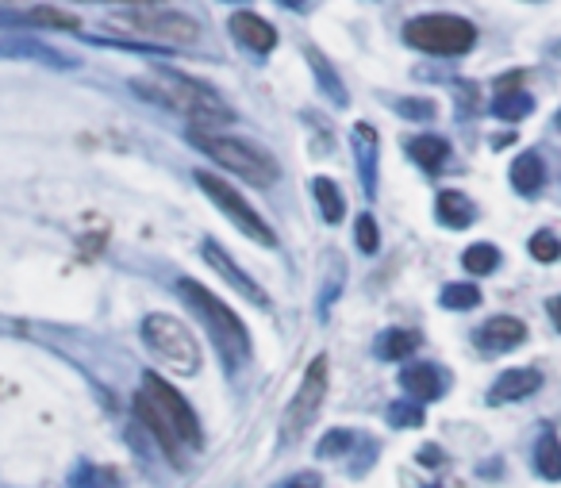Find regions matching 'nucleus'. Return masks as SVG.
<instances>
[{
    "instance_id": "1",
    "label": "nucleus",
    "mask_w": 561,
    "mask_h": 488,
    "mask_svg": "<svg viewBox=\"0 0 561 488\" xmlns=\"http://www.w3.org/2000/svg\"><path fill=\"white\" fill-rule=\"evenodd\" d=\"M135 89H139L143 97L173 108L177 116H185V120L193 123V131H212V127L235 123V108H231L227 100H220L208 85L177 74V70H154V74L139 77Z\"/></svg>"
},
{
    "instance_id": "2",
    "label": "nucleus",
    "mask_w": 561,
    "mask_h": 488,
    "mask_svg": "<svg viewBox=\"0 0 561 488\" xmlns=\"http://www.w3.org/2000/svg\"><path fill=\"white\" fill-rule=\"evenodd\" d=\"M177 293L189 300V308H193L196 316H200V323L208 327V335H212L216 350L223 354L227 369H243L246 362H250V354H254L243 319L235 316V312H231V308H227V304H223L212 289H204L200 281L181 277V281H177Z\"/></svg>"
},
{
    "instance_id": "3",
    "label": "nucleus",
    "mask_w": 561,
    "mask_h": 488,
    "mask_svg": "<svg viewBox=\"0 0 561 488\" xmlns=\"http://www.w3.org/2000/svg\"><path fill=\"white\" fill-rule=\"evenodd\" d=\"M189 143L200 154H208L220 170L235 173V177H243V181L258 185V189H269L277 181V162L262 147H254V143L231 139V135H220V131H189Z\"/></svg>"
},
{
    "instance_id": "4",
    "label": "nucleus",
    "mask_w": 561,
    "mask_h": 488,
    "mask_svg": "<svg viewBox=\"0 0 561 488\" xmlns=\"http://www.w3.org/2000/svg\"><path fill=\"white\" fill-rule=\"evenodd\" d=\"M143 342H147V350L158 362H166L181 377H193L200 369V346H196L193 331L181 319L166 316V312L147 316L143 319Z\"/></svg>"
},
{
    "instance_id": "5",
    "label": "nucleus",
    "mask_w": 561,
    "mask_h": 488,
    "mask_svg": "<svg viewBox=\"0 0 561 488\" xmlns=\"http://www.w3.org/2000/svg\"><path fill=\"white\" fill-rule=\"evenodd\" d=\"M116 27L143 39V43H158V47H193L200 39L196 20L181 16V12H158V8H131L116 16Z\"/></svg>"
},
{
    "instance_id": "6",
    "label": "nucleus",
    "mask_w": 561,
    "mask_h": 488,
    "mask_svg": "<svg viewBox=\"0 0 561 488\" xmlns=\"http://www.w3.org/2000/svg\"><path fill=\"white\" fill-rule=\"evenodd\" d=\"M404 39H408V47L423 50V54H465L477 43V27L462 20V16L435 12V16L412 20L404 27Z\"/></svg>"
},
{
    "instance_id": "7",
    "label": "nucleus",
    "mask_w": 561,
    "mask_h": 488,
    "mask_svg": "<svg viewBox=\"0 0 561 488\" xmlns=\"http://www.w3.org/2000/svg\"><path fill=\"white\" fill-rule=\"evenodd\" d=\"M193 181L200 185V193L216 200V208H220L223 216L235 223V227H239L243 235H250L254 243H262V246H277V235H273V227H269V223L262 220V216H258V212H254V208H250V204H246L243 196L235 193V189H231L227 181H220L216 173H208V170H196Z\"/></svg>"
},
{
    "instance_id": "8",
    "label": "nucleus",
    "mask_w": 561,
    "mask_h": 488,
    "mask_svg": "<svg viewBox=\"0 0 561 488\" xmlns=\"http://www.w3.org/2000/svg\"><path fill=\"white\" fill-rule=\"evenodd\" d=\"M143 396L154 404V412L166 419V427H170L185 446L196 450V446L204 442V435H200V419H196V412L189 408V400L173 389L170 381H162L158 373H147V377H143Z\"/></svg>"
},
{
    "instance_id": "9",
    "label": "nucleus",
    "mask_w": 561,
    "mask_h": 488,
    "mask_svg": "<svg viewBox=\"0 0 561 488\" xmlns=\"http://www.w3.org/2000/svg\"><path fill=\"white\" fill-rule=\"evenodd\" d=\"M323 396H327V358H316V362L308 366V373H304V381H300V389H296L289 412H285L281 442H296L312 427V419H316L319 408H323Z\"/></svg>"
},
{
    "instance_id": "10",
    "label": "nucleus",
    "mask_w": 561,
    "mask_h": 488,
    "mask_svg": "<svg viewBox=\"0 0 561 488\" xmlns=\"http://www.w3.org/2000/svg\"><path fill=\"white\" fill-rule=\"evenodd\" d=\"M200 254H204V262H208V266L216 269V273H220V277H223V281H227V285H231V289H235V293L246 296V300H254L258 308H266V304H269L266 289H262L258 281H250V277H246L243 269L235 266V258H231V254H227L223 246L204 243V246H200Z\"/></svg>"
},
{
    "instance_id": "11",
    "label": "nucleus",
    "mask_w": 561,
    "mask_h": 488,
    "mask_svg": "<svg viewBox=\"0 0 561 488\" xmlns=\"http://www.w3.org/2000/svg\"><path fill=\"white\" fill-rule=\"evenodd\" d=\"M523 339H527V327L515 316L488 319V323L477 327V335H473V342H477L485 354H508L515 346H523Z\"/></svg>"
},
{
    "instance_id": "12",
    "label": "nucleus",
    "mask_w": 561,
    "mask_h": 488,
    "mask_svg": "<svg viewBox=\"0 0 561 488\" xmlns=\"http://www.w3.org/2000/svg\"><path fill=\"white\" fill-rule=\"evenodd\" d=\"M400 385L415 404H431V400H442V392H446V373L435 362H415V366L400 369Z\"/></svg>"
},
{
    "instance_id": "13",
    "label": "nucleus",
    "mask_w": 561,
    "mask_h": 488,
    "mask_svg": "<svg viewBox=\"0 0 561 488\" xmlns=\"http://www.w3.org/2000/svg\"><path fill=\"white\" fill-rule=\"evenodd\" d=\"M135 415L143 419V427H147L150 435H154V442L162 446V454H166V458H170V462L177 465V469H185V442L177 439L170 427H166V419L154 412V404H150L143 392L135 396Z\"/></svg>"
},
{
    "instance_id": "14",
    "label": "nucleus",
    "mask_w": 561,
    "mask_h": 488,
    "mask_svg": "<svg viewBox=\"0 0 561 488\" xmlns=\"http://www.w3.org/2000/svg\"><path fill=\"white\" fill-rule=\"evenodd\" d=\"M523 85V77L519 74H508L496 81V97H492V112L500 116V120H523V116H531V108H535V100L527 89H519Z\"/></svg>"
},
{
    "instance_id": "15",
    "label": "nucleus",
    "mask_w": 561,
    "mask_h": 488,
    "mask_svg": "<svg viewBox=\"0 0 561 488\" xmlns=\"http://www.w3.org/2000/svg\"><path fill=\"white\" fill-rule=\"evenodd\" d=\"M538 385H542V373H538V369H504V373L496 377L492 392H488V404H512V400H523V396L538 392Z\"/></svg>"
},
{
    "instance_id": "16",
    "label": "nucleus",
    "mask_w": 561,
    "mask_h": 488,
    "mask_svg": "<svg viewBox=\"0 0 561 488\" xmlns=\"http://www.w3.org/2000/svg\"><path fill=\"white\" fill-rule=\"evenodd\" d=\"M231 35H235L246 50H258V54H269V50L277 47V31H273L262 16H254V12H235V16H231Z\"/></svg>"
},
{
    "instance_id": "17",
    "label": "nucleus",
    "mask_w": 561,
    "mask_h": 488,
    "mask_svg": "<svg viewBox=\"0 0 561 488\" xmlns=\"http://www.w3.org/2000/svg\"><path fill=\"white\" fill-rule=\"evenodd\" d=\"M0 58H24V62H43V66H54V70H66V66H77L74 58L50 50L47 43H35V39H0Z\"/></svg>"
},
{
    "instance_id": "18",
    "label": "nucleus",
    "mask_w": 561,
    "mask_h": 488,
    "mask_svg": "<svg viewBox=\"0 0 561 488\" xmlns=\"http://www.w3.org/2000/svg\"><path fill=\"white\" fill-rule=\"evenodd\" d=\"M0 20H4V24L50 27V31H77V27H81L74 12H66V8H47V4H43V8H27V12H20V16H16V12H4Z\"/></svg>"
},
{
    "instance_id": "19",
    "label": "nucleus",
    "mask_w": 561,
    "mask_h": 488,
    "mask_svg": "<svg viewBox=\"0 0 561 488\" xmlns=\"http://www.w3.org/2000/svg\"><path fill=\"white\" fill-rule=\"evenodd\" d=\"M354 150H358V173H362V189L369 196L377 193V131L369 123L354 127Z\"/></svg>"
},
{
    "instance_id": "20",
    "label": "nucleus",
    "mask_w": 561,
    "mask_h": 488,
    "mask_svg": "<svg viewBox=\"0 0 561 488\" xmlns=\"http://www.w3.org/2000/svg\"><path fill=\"white\" fill-rule=\"evenodd\" d=\"M542 181H546V166H542V158H538L535 150H523L519 158L512 162V189L523 196H531L542 189Z\"/></svg>"
},
{
    "instance_id": "21",
    "label": "nucleus",
    "mask_w": 561,
    "mask_h": 488,
    "mask_svg": "<svg viewBox=\"0 0 561 488\" xmlns=\"http://www.w3.org/2000/svg\"><path fill=\"white\" fill-rule=\"evenodd\" d=\"M435 212H439V220L446 223V227H469V223L477 220V212H473V200H469L465 193H454V189L439 193Z\"/></svg>"
},
{
    "instance_id": "22",
    "label": "nucleus",
    "mask_w": 561,
    "mask_h": 488,
    "mask_svg": "<svg viewBox=\"0 0 561 488\" xmlns=\"http://www.w3.org/2000/svg\"><path fill=\"white\" fill-rule=\"evenodd\" d=\"M408 150H412V158L427 173L442 170L446 158H450V147H446V139H439V135H415L412 143H408Z\"/></svg>"
},
{
    "instance_id": "23",
    "label": "nucleus",
    "mask_w": 561,
    "mask_h": 488,
    "mask_svg": "<svg viewBox=\"0 0 561 488\" xmlns=\"http://www.w3.org/2000/svg\"><path fill=\"white\" fill-rule=\"evenodd\" d=\"M312 196H316L323 220L342 223V216H346V200H342V189L331 181V177H316V181H312Z\"/></svg>"
},
{
    "instance_id": "24",
    "label": "nucleus",
    "mask_w": 561,
    "mask_h": 488,
    "mask_svg": "<svg viewBox=\"0 0 561 488\" xmlns=\"http://www.w3.org/2000/svg\"><path fill=\"white\" fill-rule=\"evenodd\" d=\"M535 469L546 481H561V442L554 431H546L535 446Z\"/></svg>"
},
{
    "instance_id": "25",
    "label": "nucleus",
    "mask_w": 561,
    "mask_h": 488,
    "mask_svg": "<svg viewBox=\"0 0 561 488\" xmlns=\"http://www.w3.org/2000/svg\"><path fill=\"white\" fill-rule=\"evenodd\" d=\"M415 346H419V335L392 327V331H385V335L377 339V358H385V362H404Z\"/></svg>"
},
{
    "instance_id": "26",
    "label": "nucleus",
    "mask_w": 561,
    "mask_h": 488,
    "mask_svg": "<svg viewBox=\"0 0 561 488\" xmlns=\"http://www.w3.org/2000/svg\"><path fill=\"white\" fill-rule=\"evenodd\" d=\"M308 66H312V70H316V77H319V89H323V93H327V97L335 100V104H346V89H342V77L335 74V70H331V66H327V58H323V54H319V50H308Z\"/></svg>"
},
{
    "instance_id": "27",
    "label": "nucleus",
    "mask_w": 561,
    "mask_h": 488,
    "mask_svg": "<svg viewBox=\"0 0 561 488\" xmlns=\"http://www.w3.org/2000/svg\"><path fill=\"white\" fill-rule=\"evenodd\" d=\"M477 304H481V289L469 285V281H458V285H446L442 289V308H450V312H469Z\"/></svg>"
},
{
    "instance_id": "28",
    "label": "nucleus",
    "mask_w": 561,
    "mask_h": 488,
    "mask_svg": "<svg viewBox=\"0 0 561 488\" xmlns=\"http://www.w3.org/2000/svg\"><path fill=\"white\" fill-rule=\"evenodd\" d=\"M462 266H465V273H492V269L500 266V250L492 243H473L465 250Z\"/></svg>"
},
{
    "instance_id": "29",
    "label": "nucleus",
    "mask_w": 561,
    "mask_h": 488,
    "mask_svg": "<svg viewBox=\"0 0 561 488\" xmlns=\"http://www.w3.org/2000/svg\"><path fill=\"white\" fill-rule=\"evenodd\" d=\"M389 427H400V431L423 427V404H415V400H396L389 408Z\"/></svg>"
},
{
    "instance_id": "30",
    "label": "nucleus",
    "mask_w": 561,
    "mask_h": 488,
    "mask_svg": "<svg viewBox=\"0 0 561 488\" xmlns=\"http://www.w3.org/2000/svg\"><path fill=\"white\" fill-rule=\"evenodd\" d=\"M354 442H358L354 431H331V435H323V439H319L316 454L319 458H327V462H331V458H346Z\"/></svg>"
},
{
    "instance_id": "31",
    "label": "nucleus",
    "mask_w": 561,
    "mask_h": 488,
    "mask_svg": "<svg viewBox=\"0 0 561 488\" xmlns=\"http://www.w3.org/2000/svg\"><path fill=\"white\" fill-rule=\"evenodd\" d=\"M527 250H531V258H535V262H558L561 258V243H558V235H554V231H538L535 239L527 243Z\"/></svg>"
},
{
    "instance_id": "32",
    "label": "nucleus",
    "mask_w": 561,
    "mask_h": 488,
    "mask_svg": "<svg viewBox=\"0 0 561 488\" xmlns=\"http://www.w3.org/2000/svg\"><path fill=\"white\" fill-rule=\"evenodd\" d=\"M116 473H108V469H93V465H85V469H77L74 477V488H116Z\"/></svg>"
},
{
    "instance_id": "33",
    "label": "nucleus",
    "mask_w": 561,
    "mask_h": 488,
    "mask_svg": "<svg viewBox=\"0 0 561 488\" xmlns=\"http://www.w3.org/2000/svg\"><path fill=\"white\" fill-rule=\"evenodd\" d=\"M354 239H358V250H362V254H377V246H381V231H377L373 216H358Z\"/></svg>"
},
{
    "instance_id": "34",
    "label": "nucleus",
    "mask_w": 561,
    "mask_h": 488,
    "mask_svg": "<svg viewBox=\"0 0 561 488\" xmlns=\"http://www.w3.org/2000/svg\"><path fill=\"white\" fill-rule=\"evenodd\" d=\"M396 112L404 116V120H435V104L431 100H396Z\"/></svg>"
},
{
    "instance_id": "35",
    "label": "nucleus",
    "mask_w": 561,
    "mask_h": 488,
    "mask_svg": "<svg viewBox=\"0 0 561 488\" xmlns=\"http://www.w3.org/2000/svg\"><path fill=\"white\" fill-rule=\"evenodd\" d=\"M319 485H323V481H319V473L308 469V473H293L289 481H281L277 488H319Z\"/></svg>"
},
{
    "instance_id": "36",
    "label": "nucleus",
    "mask_w": 561,
    "mask_h": 488,
    "mask_svg": "<svg viewBox=\"0 0 561 488\" xmlns=\"http://www.w3.org/2000/svg\"><path fill=\"white\" fill-rule=\"evenodd\" d=\"M419 465H442L439 446H423V450H419Z\"/></svg>"
},
{
    "instance_id": "37",
    "label": "nucleus",
    "mask_w": 561,
    "mask_h": 488,
    "mask_svg": "<svg viewBox=\"0 0 561 488\" xmlns=\"http://www.w3.org/2000/svg\"><path fill=\"white\" fill-rule=\"evenodd\" d=\"M550 319H554V327L561 331V296H554V300H550Z\"/></svg>"
},
{
    "instance_id": "38",
    "label": "nucleus",
    "mask_w": 561,
    "mask_h": 488,
    "mask_svg": "<svg viewBox=\"0 0 561 488\" xmlns=\"http://www.w3.org/2000/svg\"><path fill=\"white\" fill-rule=\"evenodd\" d=\"M277 4H285V8H304L308 0H277Z\"/></svg>"
}]
</instances>
